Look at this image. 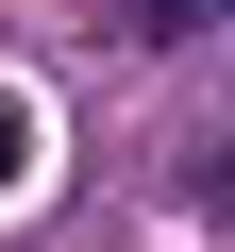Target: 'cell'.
Instances as JSON below:
<instances>
[{"mask_svg":"<svg viewBox=\"0 0 235 252\" xmlns=\"http://www.w3.org/2000/svg\"><path fill=\"white\" fill-rule=\"evenodd\" d=\"M135 17H151V34H218L235 0H135Z\"/></svg>","mask_w":235,"mask_h":252,"instance_id":"obj_1","label":"cell"},{"mask_svg":"<svg viewBox=\"0 0 235 252\" xmlns=\"http://www.w3.org/2000/svg\"><path fill=\"white\" fill-rule=\"evenodd\" d=\"M17 168H34V118H17V101H0V185H17Z\"/></svg>","mask_w":235,"mask_h":252,"instance_id":"obj_2","label":"cell"}]
</instances>
